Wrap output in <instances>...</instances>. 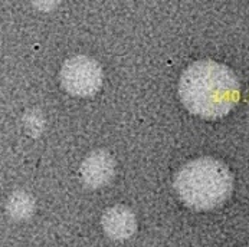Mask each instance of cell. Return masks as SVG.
I'll return each mask as SVG.
<instances>
[{"label": "cell", "instance_id": "cell-2", "mask_svg": "<svg viewBox=\"0 0 249 247\" xmlns=\"http://www.w3.org/2000/svg\"><path fill=\"white\" fill-rule=\"evenodd\" d=\"M233 177L229 168L212 157L184 164L175 178L178 198L193 210L206 212L222 206L232 194Z\"/></svg>", "mask_w": 249, "mask_h": 247}, {"label": "cell", "instance_id": "cell-5", "mask_svg": "<svg viewBox=\"0 0 249 247\" xmlns=\"http://www.w3.org/2000/svg\"><path fill=\"white\" fill-rule=\"evenodd\" d=\"M103 229L108 237L125 240L137 230V218L130 209L124 206H115L103 214Z\"/></svg>", "mask_w": 249, "mask_h": 247}, {"label": "cell", "instance_id": "cell-7", "mask_svg": "<svg viewBox=\"0 0 249 247\" xmlns=\"http://www.w3.org/2000/svg\"><path fill=\"white\" fill-rule=\"evenodd\" d=\"M25 124H26L28 131H31L32 134H39L40 130L43 128V118L40 116V114H37L35 111H31L25 116Z\"/></svg>", "mask_w": 249, "mask_h": 247}, {"label": "cell", "instance_id": "cell-4", "mask_svg": "<svg viewBox=\"0 0 249 247\" xmlns=\"http://www.w3.org/2000/svg\"><path fill=\"white\" fill-rule=\"evenodd\" d=\"M115 173V161L107 151L98 149L91 152L79 168L82 182L89 188H100L109 182Z\"/></svg>", "mask_w": 249, "mask_h": 247}, {"label": "cell", "instance_id": "cell-3", "mask_svg": "<svg viewBox=\"0 0 249 247\" xmlns=\"http://www.w3.org/2000/svg\"><path fill=\"white\" fill-rule=\"evenodd\" d=\"M61 83L73 97H92L103 85V68L88 56H72L61 69Z\"/></svg>", "mask_w": 249, "mask_h": 247}, {"label": "cell", "instance_id": "cell-1", "mask_svg": "<svg viewBox=\"0 0 249 247\" xmlns=\"http://www.w3.org/2000/svg\"><path fill=\"white\" fill-rule=\"evenodd\" d=\"M178 95L184 108L202 118L216 119L229 114L239 101L236 75L226 65L203 59L181 73Z\"/></svg>", "mask_w": 249, "mask_h": 247}, {"label": "cell", "instance_id": "cell-6", "mask_svg": "<svg viewBox=\"0 0 249 247\" xmlns=\"http://www.w3.org/2000/svg\"><path fill=\"white\" fill-rule=\"evenodd\" d=\"M6 212L15 220H26L35 212V200L25 191H15L7 198Z\"/></svg>", "mask_w": 249, "mask_h": 247}]
</instances>
